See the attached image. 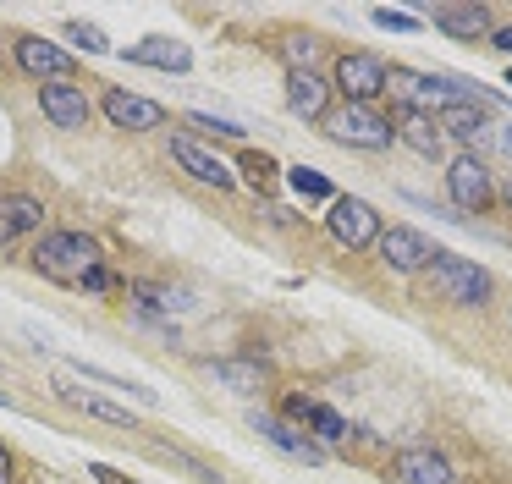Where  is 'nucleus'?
Returning a JSON list of instances; mask_svg holds the SVG:
<instances>
[{"mask_svg": "<svg viewBox=\"0 0 512 484\" xmlns=\"http://www.w3.org/2000/svg\"><path fill=\"white\" fill-rule=\"evenodd\" d=\"M34 270L50 275V281H67V286H89L94 275L105 270V253H100V242L83 237V231H50L34 248Z\"/></svg>", "mask_w": 512, "mask_h": 484, "instance_id": "obj_1", "label": "nucleus"}, {"mask_svg": "<svg viewBox=\"0 0 512 484\" xmlns=\"http://www.w3.org/2000/svg\"><path fill=\"white\" fill-rule=\"evenodd\" d=\"M430 286H435V297L452 303V308H485V297H490V275L479 270L474 259H457V253H435Z\"/></svg>", "mask_w": 512, "mask_h": 484, "instance_id": "obj_2", "label": "nucleus"}, {"mask_svg": "<svg viewBox=\"0 0 512 484\" xmlns=\"http://www.w3.org/2000/svg\"><path fill=\"white\" fill-rule=\"evenodd\" d=\"M325 132H331L336 143H347V149H369V154L391 149V138H397V127L369 105H342L336 116H325Z\"/></svg>", "mask_w": 512, "mask_h": 484, "instance_id": "obj_3", "label": "nucleus"}, {"mask_svg": "<svg viewBox=\"0 0 512 484\" xmlns=\"http://www.w3.org/2000/svg\"><path fill=\"white\" fill-rule=\"evenodd\" d=\"M386 72H391V66L380 61V55H369V50H347L342 61H336L331 88H342L347 105H369V99L386 94Z\"/></svg>", "mask_w": 512, "mask_h": 484, "instance_id": "obj_4", "label": "nucleus"}, {"mask_svg": "<svg viewBox=\"0 0 512 484\" xmlns=\"http://www.w3.org/2000/svg\"><path fill=\"white\" fill-rule=\"evenodd\" d=\"M325 226H331V237L342 242V248H369V242H380V215H375V204H364V198H353V193H336V198H331V215H325Z\"/></svg>", "mask_w": 512, "mask_h": 484, "instance_id": "obj_5", "label": "nucleus"}, {"mask_svg": "<svg viewBox=\"0 0 512 484\" xmlns=\"http://www.w3.org/2000/svg\"><path fill=\"white\" fill-rule=\"evenodd\" d=\"M435 242L424 237V231H413V226H391V231H380V259L391 264L397 275H419V270H430L435 264Z\"/></svg>", "mask_w": 512, "mask_h": 484, "instance_id": "obj_6", "label": "nucleus"}, {"mask_svg": "<svg viewBox=\"0 0 512 484\" xmlns=\"http://www.w3.org/2000/svg\"><path fill=\"white\" fill-rule=\"evenodd\" d=\"M446 187H452V204L457 209H490V198H496L490 171H485L479 154H457V160L446 165Z\"/></svg>", "mask_w": 512, "mask_h": 484, "instance_id": "obj_7", "label": "nucleus"}, {"mask_svg": "<svg viewBox=\"0 0 512 484\" xmlns=\"http://www.w3.org/2000/svg\"><path fill=\"white\" fill-rule=\"evenodd\" d=\"M254 429L270 440V446L281 451V457H292V462H309V468H320L325 462V446L309 435L303 424H287V418H270V413H254Z\"/></svg>", "mask_w": 512, "mask_h": 484, "instance_id": "obj_8", "label": "nucleus"}, {"mask_svg": "<svg viewBox=\"0 0 512 484\" xmlns=\"http://www.w3.org/2000/svg\"><path fill=\"white\" fill-rule=\"evenodd\" d=\"M17 66H23L28 77H45V83H67L72 77V55L61 50L56 39H34V33H23V39L12 44Z\"/></svg>", "mask_w": 512, "mask_h": 484, "instance_id": "obj_9", "label": "nucleus"}, {"mask_svg": "<svg viewBox=\"0 0 512 484\" xmlns=\"http://www.w3.org/2000/svg\"><path fill=\"white\" fill-rule=\"evenodd\" d=\"M171 160L204 187H232V165H226L221 154H210L199 138H188V132H171Z\"/></svg>", "mask_w": 512, "mask_h": 484, "instance_id": "obj_10", "label": "nucleus"}, {"mask_svg": "<svg viewBox=\"0 0 512 484\" xmlns=\"http://www.w3.org/2000/svg\"><path fill=\"white\" fill-rule=\"evenodd\" d=\"M100 110L111 116V127H127V132H149V127H166V110L144 94H127V88H111L100 99Z\"/></svg>", "mask_w": 512, "mask_h": 484, "instance_id": "obj_11", "label": "nucleus"}, {"mask_svg": "<svg viewBox=\"0 0 512 484\" xmlns=\"http://www.w3.org/2000/svg\"><path fill=\"white\" fill-rule=\"evenodd\" d=\"M391 479L397 484H457V473H452V462H446L435 446H408V451H397Z\"/></svg>", "mask_w": 512, "mask_h": 484, "instance_id": "obj_12", "label": "nucleus"}, {"mask_svg": "<svg viewBox=\"0 0 512 484\" xmlns=\"http://www.w3.org/2000/svg\"><path fill=\"white\" fill-rule=\"evenodd\" d=\"M39 105H45L50 127H67V132L89 127V116H94L89 94H83V88H72V83H45V88H39Z\"/></svg>", "mask_w": 512, "mask_h": 484, "instance_id": "obj_13", "label": "nucleus"}, {"mask_svg": "<svg viewBox=\"0 0 512 484\" xmlns=\"http://www.w3.org/2000/svg\"><path fill=\"white\" fill-rule=\"evenodd\" d=\"M287 105L303 121H325L331 116V83L320 72H287Z\"/></svg>", "mask_w": 512, "mask_h": 484, "instance_id": "obj_14", "label": "nucleus"}, {"mask_svg": "<svg viewBox=\"0 0 512 484\" xmlns=\"http://www.w3.org/2000/svg\"><path fill=\"white\" fill-rule=\"evenodd\" d=\"M127 61H133V66H160V72H188V66H193V50H188L182 39L149 33V39H138L133 50H127Z\"/></svg>", "mask_w": 512, "mask_h": 484, "instance_id": "obj_15", "label": "nucleus"}, {"mask_svg": "<svg viewBox=\"0 0 512 484\" xmlns=\"http://www.w3.org/2000/svg\"><path fill=\"white\" fill-rule=\"evenodd\" d=\"M56 396L67 407H78V413H89V418H100V424H116V429H138V418L127 413L122 402H111V396H100V391H78L72 380H61L56 385Z\"/></svg>", "mask_w": 512, "mask_h": 484, "instance_id": "obj_16", "label": "nucleus"}, {"mask_svg": "<svg viewBox=\"0 0 512 484\" xmlns=\"http://www.w3.org/2000/svg\"><path fill=\"white\" fill-rule=\"evenodd\" d=\"M39 220H45V204H39L34 193H6L0 198V242L39 231Z\"/></svg>", "mask_w": 512, "mask_h": 484, "instance_id": "obj_17", "label": "nucleus"}, {"mask_svg": "<svg viewBox=\"0 0 512 484\" xmlns=\"http://www.w3.org/2000/svg\"><path fill=\"white\" fill-rule=\"evenodd\" d=\"M397 138L408 143L413 154H424V160H441L446 154V132L435 116H413V110H402L397 116Z\"/></svg>", "mask_w": 512, "mask_h": 484, "instance_id": "obj_18", "label": "nucleus"}, {"mask_svg": "<svg viewBox=\"0 0 512 484\" xmlns=\"http://www.w3.org/2000/svg\"><path fill=\"white\" fill-rule=\"evenodd\" d=\"M435 28H441L446 39H485L490 11L485 6H435Z\"/></svg>", "mask_w": 512, "mask_h": 484, "instance_id": "obj_19", "label": "nucleus"}, {"mask_svg": "<svg viewBox=\"0 0 512 484\" xmlns=\"http://www.w3.org/2000/svg\"><path fill=\"white\" fill-rule=\"evenodd\" d=\"M435 121H441V132H446V138H457V143H479V138H485V105H474V99L446 105Z\"/></svg>", "mask_w": 512, "mask_h": 484, "instance_id": "obj_20", "label": "nucleus"}, {"mask_svg": "<svg viewBox=\"0 0 512 484\" xmlns=\"http://www.w3.org/2000/svg\"><path fill=\"white\" fill-rule=\"evenodd\" d=\"M210 374H215V380H226L237 396H254L259 385H265V369H259V363H243V358H221V363H210Z\"/></svg>", "mask_w": 512, "mask_h": 484, "instance_id": "obj_21", "label": "nucleus"}, {"mask_svg": "<svg viewBox=\"0 0 512 484\" xmlns=\"http://www.w3.org/2000/svg\"><path fill=\"white\" fill-rule=\"evenodd\" d=\"M287 182H292V193L309 198V204H331V198H336V193H331V182H325V176L314 171V165H292Z\"/></svg>", "mask_w": 512, "mask_h": 484, "instance_id": "obj_22", "label": "nucleus"}, {"mask_svg": "<svg viewBox=\"0 0 512 484\" xmlns=\"http://www.w3.org/2000/svg\"><path fill=\"white\" fill-rule=\"evenodd\" d=\"M303 429H314V440H347L342 413H336V407H320V402H309V418H303Z\"/></svg>", "mask_w": 512, "mask_h": 484, "instance_id": "obj_23", "label": "nucleus"}, {"mask_svg": "<svg viewBox=\"0 0 512 484\" xmlns=\"http://www.w3.org/2000/svg\"><path fill=\"white\" fill-rule=\"evenodd\" d=\"M287 61H292V72H314V55H320V39H309V33H287Z\"/></svg>", "mask_w": 512, "mask_h": 484, "instance_id": "obj_24", "label": "nucleus"}, {"mask_svg": "<svg viewBox=\"0 0 512 484\" xmlns=\"http://www.w3.org/2000/svg\"><path fill=\"white\" fill-rule=\"evenodd\" d=\"M188 127L210 132V138H243V127H237V121H221V116H204V110H193V116H188Z\"/></svg>", "mask_w": 512, "mask_h": 484, "instance_id": "obj_25", "label": "nucleus"}, {"mask_svg": "<svg viewBox=\"0 0 512 484\" xmlns=\"http://www.w3.org/2000/svg\"><path fill=\"white\" fill-rule=\"evenodd\" d=\"M67 39H72V44H83V50H94V55H105V50H111V39H105L100 28H89V22H72V28H67Z\"/></svg>", "mask_w": 512, "mask_h": 484, "instance_id": "obj_26", "label": "nucleus"}, {"mask_svg": "<svg viewBox=\"0 0 512 484\" xmlns=\"http://www.w3.org/2000/svg\"><path fill=\"white\" fill-rule=\"evenodd\" d=\"M375 22L391 33H419V17L413 11H391V6H375Z\"/></svg>", "mask_w": 512, "mask_h": 484, "instance_id": "obj_27", "label": "nucleus"}, {"mask_svg": "<svg viewBox=\"0 0 512 484\" xmlns=\"http://www.w3.org/2000/svg\"><path fill=\"white\" fill-rule=\"evenodd\" d=\"M243 171H248V182H254V187H265V182H270V171H276V165H270L265 154H243Z\"/></svg>", "mask_w": 512, "mask_h": 484, "instance_id": "obj_28", "label": "nucleus"}, {"mask_svg": "<svg viewBox=\"0 0 512 484\" xmlns=\"http://www.w3.org/2000/svg\"><path fill=\"white\" fill-rule=\"evenodd\" d=\"M89 473H94V479H100V484H127V479H122V473H116V468H105V462H94V468H89Z\"/></svg>", "mask_w": 512, "mask_h": 484, "instance_id": "obj_29", "label": "nucleus"}, {"mask_svg": "<svg viewBox=\"0 0 512 484\" xmlns=\"http://www.w3.org/2000/svg\"><path fill=\"white\" fill-rule=\"evenodd\" d=\"M0 484H12V451L0 446Z\"/></svg>", "mask_w": 512, "mask_h": 484, "instance_id": "obj_30", "label": "nucleus"}, {"mask_svg": "<svg viewBox=\"0 0 512 484\" xmlns=\"http://www.w3.org/2000/svg\"><path fill=\"white\" fill-rule=\"evenodd\" d=\"M490 44H496V50H512V28H501V33H490Z\"/></svg>", "mask_w": 512, "mask_h": 484, "instance_id": "obj_31", "label": "nucleus"}, {"mask_svg": "<svg viewBox=\"0 0 512 484\" xmlns=\"http://www.w3.org/2000/svg\"><path fill=\"white\" fill-rule=\"evenodd\" d=\"M501 149H507V154H512V127H501Z\"/></svg>", "mask_w": 512, "mask_h": 484, "instance_id": "obj_32", "label": "nucleus"}, {"mask_svg": "<svg viewBox=\"0 0 512 484\" xmlns=\"http://www.w3.org/2000/svg\"><path fill=\"white\" fill-rule=\"evenodd\" d=\"M501 198H507V204H512V187H507V193H501Z\"/></svg>", "mask_w": 512, "mask_h": 484, "instance_id": "obj_33", "label": "nucleus"}, {"mask_svg": "<svg viewBox=\"0 0 512 484\" xmlns=\"http://www.w3.org/2000/svg\"><path fill=\"white\" fill-rule=\"evenodd\" d=\"M0 402H6V391H0Z\"/></svg>", "mask_w": 512, "mask_h": 484, "instance_id": "obj_34", "label": "nucleus"}, {"mask_svg": "<svg viewBox=\"0 0 512 484\" xmlns=\"http://www.w3.org/2000/svg\"><path fill=\"white\" fill-rule=\"evenodd\" d=\"M507 83H512V72H507Z\"/></svg>", "mask_w": 512, "mask_h": 484, "instance_id": "obj_35", "label": "nucleus"}]
</instances>
